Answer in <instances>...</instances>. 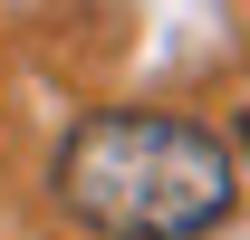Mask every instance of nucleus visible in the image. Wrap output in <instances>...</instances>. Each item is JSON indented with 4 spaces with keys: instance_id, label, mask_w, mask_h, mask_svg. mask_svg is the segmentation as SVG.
Instances as JSON below:
<instances>
[{
    "instance_id": "obj_1",
    "label": "nucleus",
    "mask_w": 250,
    "mask_h": 240,
    "mask_svg": "<svg viewBox=\"0 0 250 240\" xmlns=\"http://www.w3.org/2000/svg\"><path fill=\"white\" fill-rule=\"evenodd\" d=\"M58 211L96 240H202L241 202V163L183 116H87L58 144Z\"/></svg>"
},
{
    "instance_id": "obj_2",
    "label": "nucleus",
    "mask_w": 250,
    "mask_h": 240,
    "mask_svg": "<svg viewBox=\"0 0 250 240\" xmlns=\"http://www.w3.org/2000/svg\"><path fill=\"white\" fill-rule=\"evenodd\" d=\"M241 144H250V116H241Z\"/></svg>"
}]
</instances>
